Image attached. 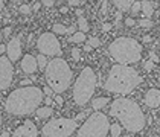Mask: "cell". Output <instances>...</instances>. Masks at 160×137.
Wrapping results in <instances>:
<instances>
[{
	"instance_id": "1",
	"label": "cell",
	"mask_w": 160,
	"mask_h": 137,
	"mask_svg": "<svg viewBox=\"0 0 160 137\" xmlns=\"http://www.w3.org/2000/svg\"><path fill=\"white\" fill-rule=\"evenodd\" d=\"M110 116L116 117L130 133H140L145 126V114L139 107V104L123 96L111 102Z\"/></svg>"
},
{
	"instance_id": "2",
	"label": "cell",
	"mask_w": 160,
	"mask_h": 137,
	"mask_svg": "<svg viewBox=\"0 0 160 137\" xmlns=\"http://www.w3.org/2000/svg\"><path fill=\"white\" fill-rule=\"evenodd\" d=\"M43 90L37 86H26L14 90L5 102L6 111L12 116H28L37 110L43 100Z\"/></svg>"
},
{
	"instance_id": "3",
	"label": "cell",
	"mask_w": 160,
	"mask_h": 137,
	"mask_svg": "<svg viewBox=\"0 0 160 137\" xmlns=\"http://www.w3.org/2000/svg\"><path fill=\"white\" fill-rule=\"evenodd\" d=\"M140 82H142V76L133 67L123 64H114L108 72L104 87L110 93H118L123 96L131 93Z\"/></svg>"
},
{
	"instance_id": "4",
	"label": "cell",
	"mask_w": 160,
	"mask_h": 137,
	"mask_svg": "<svg viewBox=\"0 0 160 137\" xmlns=\"http://www.w3.org/2000/svg\"><path fill=\"white\" fill-rule=\"evenodd\" d=\"M108 53L118 64H134L142 58V44L130 37H119L113 40L108 46Z\"/></svg>"
},
{
	"instance_id": "5",
	"label": "cell",
	"mask_w": 160,
	"mask_h": 137,
	"mask_svg": "<svg viewBox=\"0 0 160 137\" xmlns=\"http://www.w3.org/2000/svg\"><path fill=\"white\" fill-rule=\"evenodd\" d=\"M46 81L53 93L61 95L67 88L70 87L72 82V69L69 67V64L62 58H53L48 62L46 66Z\"/></svg>"
},
{
	"instance_id": "6",
	"label": "cell",
	"mask_w": 160,
	"mask_h": 137,
	"mask_svg": "<svg viewBox=\"0 0 160 137\" xmlns=\"http://www.w3.org/2000/svg\"><path fill=\"white\" fill-rule=\"evenodd\" d=\"M96 88V73L92 67H84L73 84V100L76 105L84 107L92 99Z\"/></svg>"
},
{
	"instance_id": "7",
	"label": "cell",
	"mask_w": 160,
	"mask_h": 137,
	"mask_svg": "<svg viewBox=\"0 0 160 137\" xmlns=\"http://www.w3.org/2000/svg\"><path fill=\"white\" fill-rule=\"evenodd\" d=\"M110 133V122L105 114L95 111L78 128V137H107Z\"/></svg>"
},
{
	"instance_id": "8",
	"label": "cell",
	"mask_w": 160,
	"mask_h": 137,
	"mask_svg": "<svg viewBox=\"0 0 160 137\" xmlns=\"http://www.w3.org/2000/svg\"><path fill=\"white\" fill-rule=\"evenodd\" d=\"M78 130V122L69 117H58L52 119L43 126L41 133L44 137H69Z\"/></svg>"
},
{
	"instance_id": "9",
	"label": "cell",
	"mask_w": 160,
	"mask_h": 137,
	"mask_svg": "<svg viewBox=\"0 0 160 137\" xmlns=\"http://www.w3.org/2000/svg\"><path fill=\"white\" fill-rule=\"evenodd\" d=\"M37 47L41 52V55H49V56H60L62 53L61 46L58 38L55 37L53 32H44L37 40Z\"/></svg>"
},
{
	"instance_id": "10",
	"label": "cell",
	"mask_w": 160,
	"mask_h": 137,
	"mask_svg": "<svg viewBox=\"0 0 160 137\" xmlns=\"http://www.w3.org/2000/svg\"><path fill=\"white\" fill-rule=\"evenodd\" d=\"M14 76L12 62L9 61L8 56H0V88L6 90L11 86Z\"/></svg>"
},
{
	"instance_id": "11",
	"label": "cell",
	"mask_w": 160,
	"mask_h": 137,
	"mask_svg": "<svg viewBox=\"0 0 160 137\" xmlns=\"http://www.w3.org/2000/svg\"><path fill=\"white\" fill-rule=\"evenodd\" d=\"M6 56L11 62H15L22 56V41L20 37H12L6 44Z\"/></svg>"
},
{
	"instance_id": "12",
	"label": "cell",
	"mask_w": 160,
	"mask_h": 137,
	"mask_svg": "<svg viewBox=\"0 0 160 137\" xmlns=\"http://www.w3.org/2000/svg\"><path fill=\"white\" fill-rule=\"evenodd\" d=\"M37 125L32 120H25V124H22L15 131L12 133V137H37Z\"/></svg>"
},
{
	"instance_id": "13",
	"label": "cell",
	"mask_w": 160,
	"mask_h": 137,
	"mask_svg": "<svg viewBox=\"0 0 160 137\" xmlns=\"http://www.w3.org/2000/svg\"><path fill=\"white\" fill-rule=\"evenodd\" d=\"M38 69V64H37V58L34 56V55H31V53H28L23 56V60H22V70L28 73V75H31V73H34V72H37Z\"/></svg>"
},
{
	"instance_id": "14",
	"label": "cell",
	"mask_w": 160,
	"mask_h": 137,
	"mask_svg": "<svg viewBox=\"0 0 160 137\" xmlns=\"http://www.w3.org/2000/svg\"><path fill=\"white\" fill-rule=\"evenodd\" d=\"M143 99L149 108H157L160 105V90L159 88H149Z\"/></svg>"
},
{
	"instance_id": "15",
	"label": "cell",
	"mask_w": 160,
	"mask_h": 137,
	"mask_svg": "<svg viewBox=\"0 0 160 137\" xmlns=\"http://www.w3.org/2000/svg\"><path fill=\"white\" fill-rule=\"evenodd\" d=\"M140 9L143 11V14H145V17H147V18H151V17H152V14H154V6H152V3H151L149 0H143V2H140Z\"/></svg>"
},
{
	"instance_id": "16",
	"label": "cell",
	"mask_w": 160,
	"mask_h": 137,
	"mask_svg": "<svg viewBox=\"0 0 160 137\" xmlns=\"http://www.w3.org/2000/svg\"><path fill=\"white\" fill-rule=\"evenodd\" d=\"M134 2H136V0H113L114 6H116L119 11H122V12H123V11H128Z\"/></svg>"
},
{
	"instance_id": "17",
	"label": "cell",
	"mask_w": 160,
	"mask_h": 137,
	"mask_svg": "<svg viewBox=\"0 0 160 137\" xmlns=\"http://www.w3.org/2000/svg\"><path fill=\"white\" fill-rule=\"evenodd\" d=\"M35 111H37V116L40 119H48V117H50V116L53 114L52 107H40V108H37Z\"/></svg>"
},
{
	"instance_id": "18",
	"label": "cell",
	"mask_w": 160,
	"mask_h": 137,
	"mask_svg": "<svg viewBox=\"0 0 160 137\" xmlns=\"http://www.w3.org/2000/svg\"><path fill=\"white\" fill-rule=\"evenodd\" d=\"M107 104H108V98H96V99H93V102H92V108L95 111H98L101 108H104Z\"/></svg>"
},
{
	"instance_id": "19",
	"label": "cell",
	"mask_w": 160,
	"mask_h": 137,
	"mask_svg": "<svg viewBox=\"0 0 160 137\" xmlns=\"http://www.w3.org/2000/svg\"><path fill=\"white\" fill-rule=\"evenodd\" d=\"M52 32L53 34H60V35H64V34H69V27H66L61 23H55L52 26Z\"/></svg>"
},
{
	"instance_id": "20",
	"label": "cell",
	"mask_w": 160,
	"mask_h": 137,
	"mask_svg": "<svg viewBox=\"0 0 160 137\" xmlns=\"http://www.w3.org/2000/svg\"><path fill=\"white\" fill-rule=\"evenodd\" d=\"M84 40H86V34H84V32H81V31L72 34V37L69 38V41H70V43H82Z\"/></svg>"
},
{
	"instance_id": "21",
	"label": "cell",
	"mask_w": 160,
	"mask_h": 137,
	"mask_svg": "<svg viewBox=\"0 0 160 137\" xmlns=\"http://www.w3.org/2000/svg\"><path fill=\"white\" fill-rule=\"evenodd\" d=\"M122 133V126L119 124H111L110 125V134L111 137H119Z\"/></svg>"
},
{
	"instance_id": "22",
	"label": "cell",
	"mask_w": 160,
	"mask_h": 137,
	"mask_svg": "<svg viewBox=\"0 0 160 137\" xmlns=\"http://www.w3.org/2000/svg\"><path fill=\"white\" fill-rule=\"evenodd\" d=\"M37 64H38V69H41V70H44L46 69V66H48V58L44 56V55H37Z\"/></svg>"
},
{
	"instance_id": "23",
	"label": "cell",
	"mask_w": 160,
	"mask_h": 137,
	"mask_svg": "<svg viewBox=\"0 0 160 137\" xmlns=\"http://www.w3.org/2000/svg\"><path fill=\"white\" fill-rule=\"evenodd\" d=\"M78 27H79L81 32H88V23H87V20L84 17H79L78 18Z\"/></svg>"
},
{
	"instance_id": "24",
	"label": "cell",
	"mask_w": 160,
	"mask_h": 137,
	"mask_svg": "<svg viewBox=\"0 0 160 137\" xmlns=\"http://www.w3.org/2000/svg\"><path fill=\"white\" fill-rule=\"evenodd\" d=\"M87 44H90L92 47H99L101 46V40L98 37H90L87 40Z\"/></svg>"
},
{
	"instance_id": "25",
	"label": "cell",
	"mask_w": 160,
	"mask_h": 137,
	"mask_svg": "<svg viewBox=\"0 0 160 137\" xmlns=\"http://www.w3.org/2000/svg\"><path fill=\"white\" fill-rule=\"evenodd\" d=\"M139 26H142V27H152V22L149 18H142V20H139Z\"/></svg>"
},
{
	"instance_id": "26",
	"label": "cell",
	"mask_w": 160,
	"mask_h": 137,
	"mask_svg": "<svg viewBox=\"0 0 160 137\" xmlns=\"http://www.w3.org/2000/svg\"><path fill=\"white\" fill-rule=\"evenodd\" d=\"M79 55H81V50L73 47V49H72V58H73L75 61H79V58H81Z\"/></svg>"
},
{
	"instance_id": "27",
	"label": "cell",
	"mask_w": 160,
	"mask_h": 137,
	"mask_svg": "<svg viewBox=\"0 0 160 137\" xmlns=\"http://www.w3.org/2000/svg\"><path fill=\"white\" fill-rule=\"evenodd\" d=\"M143 69H145L147 72H151V70L154 69V62L151 61V60H148V61H145V64H143Z\"/></svg>"
},
{
	"instance_id": "28",
	"label": "cell",
	"mask_w": 160,
	"mask_h": 137,
	"mask_svg": "<svg viewBox=\"0 0 160 137\" xmlns=\"http://www.w3.org/2000/svg\"><path fill=\"white\" fill-rule=\"evenodd\" d=\"M18 11L22 14H29L31 12V5H22V6L18 8Z\"/></svg>"
},
{
	"instance_id": "29",
	"label": "cell",
	"mask_w": 160,
	"mask_h": 137,
	"mask_svg": "<svg viewBox=\"0 0 160 137\" xmlns=\"http://www.w3.org/2000/svg\"><path fill=\"white\" fill-rule=\"evenodd\" d=\"M130 9H131V12H134V14L139 12V11H140V2H134V3L131 5Z\"/></svg>"
},
{
	"instance_id": "30",
	"label": "cell",
	"mask_w": 160,
	"mask_h": 137,
	"mask_svg": "<svg viewBox=\"0 0 160 137\" xmlns=\"http://www.w3.org/2000/svg\"><path fill=\"white\" fill-rule=\"evenodd\" d=\"M53 102H55V104H58V105H62V104H64V99H62L61 95H55V98H53Z\"/></svg>"
},
{
	"instance_id": "31",
	"label": "cell",
	"mask_w": 160,
	"mask_h": 137,
	"mask_svg": "<svg viewBox=\"0 0 160 137\" xmlns=\"http://www.w3.org/2000/svg\"><path fill=\"white\" fill-rule=\"evenodd\" d=\"M107 0H102V8H101V14L102 15H107Z\"/></svg>"
},
{
	"instance_id": "32",
	"label": "cell",
	"mask_w": 160,
	"mask_h": 137,
	"mask_svg": "<svg viewBox=\"0 0 160 137\" xmlns=\"http://www.w3.org/2000/svg\"><path fill=\"white\" fill-rule=\"evenodd\" d=\"M53 3H55V0H43V2H41V5H44L46 8H52Z\"/></svg>"
},
{
	"instance_id": "33",
	"label": "cell",
	"mask_w": 160,
	"mask_h": 137,
	"mask_svg": "<svg viewBox=\"0 0 160 137\" xmlns=\"http://www.w3.org/2000/svg\"><path fill=\"white\" fill-rule=\"evenodd\" d=\"M125 25L128 26V27H133V26L136 25V22L131 18V17H128V18H125Z\"/></svg>"
},
{
	"instance_id": "34",
	"label": "cell",
	"mask_w": 160,
	"mask_h": 137,
	"mask_svg": "<svg viewBox=\"0 0 160 137\" xmlns=\"http://www.w3.org/2000/svg\"><path fill=\"white\" fill-rule=\"evenodd\" d=\"M149 60H151L152 62H157L159 61V56H157L154 52H149Z\"/></svg>"
},
{
	"instance_id": "35",
	"label": "cell",
	"mask_w": 160,
	"mask_h": 137,
	"mask_svg": "<svg viewBox=\"0 0 160 137\" xmlns=\"http://www.w3.org/2000/svg\"><path fill=\"white\" fill-rule=\"evenodd\" d=\"M43 93H46L48 96H50V95H53V90L49 87V86H46V87L43 88Z\"/></svg>"
},
{
	"instance_id": "36",
	"label": "cell",
	"mask_w": 160,
	"mask_h": 137,
	"mask_svg": "<svg viewBox=\"0 0 160 137\" xmlns=\"http://www.w3.org/2000/svg\"><path fill=\"white\" fill-rule=\"evenodd\" d=\"M40 8H41V3H40V2H37V3H34V5L31 6V9H34V11H38Z\"/></svg>"
},
{
	"instance_id": "37",
	"label": "cell",
	"mask_w": 160,
	"mask_h": 137,
	"mask_svg": "<svg viewBox=\"0 0 160 137\" xmlns=\"http://www.w3.org/2000/svg\"><path fill=\"white\" fill-rule=\"evenodd\" d=\"M110 29H111V25H108V23H104V25H102V31H104V32H108Z\"/></svg>"
},
{
	"instance_id": "38",
	"label": "cell",
	"mask_w": 160,
	"mask_h": 137,
	"mask_svg": "<svg viewBox=\"0 0 160 137\" xmlns=\"http://www.w3.org/2000/svg\"><path fill=\"white\" fill-rule=\"evenodd\" d=\"M9 34H11V27L8 26V27L3 29V35H5V37H9Z\"/></svg>"
},
{
	"instance_id": "39",
	"label": "cell",
	"mask_w": 160,
	"mask_h": 137,
	"mask_svg": "<svg viewBox=\"0 0 160 137\" xmlns=\"http://www.w3.org/2000/svg\"><path fill=\"white\" fill-rule=\"evenodd\" d=\"M67 2H69L70 6H78L79 5V0H67Z\"/></svg>"
},
{
	"instance_id": "40",
	"label": "cell",
	"mask_w": 160,
	"mask_h": 137,
	"mask_svg": "<svg viewBox=\"0 0 160 137\" xmlns=\"http://www.w3.org/2000/svg\"><path fill=\"white\" fill-rule=\"evenodd\" d=\"M84 116H86L84 113H79V114L76 116V119H75V120H76V122H78V120H82V119H84Z\"/></svg>"
},
{
	"instance_id": "41",
	"label": "cell",
	"mask_w": 160,
	"mask_h": 137,
	"mask_svg": "<svg viewBox=\"0 0 160 137\" xmlns=\"http://www.w3.org/2000/svg\"><path fill=\"white\" fill-rule=\"evenodd\" d=\"M26 86H31V79H25V81H22V87H26Z\"/></svg>"
},
{
	"instance_id": "42",
	"label": "cell",
	"mask_w": 160,
	"mask_h": 137,
	"mask_svg": "<svg viewBox=\"0 0 160 137\" xmlns=\"http://www.w3.org/2000/svg\"><path fill=\"white\" fill-rule=\"evenodd\" d=\"M53 104H55V102H53V99H50V98H48V99H46V105H49V107H52Z\"/></svg>"
},
{
	"instance_id": "43",
	"label": "cell",
	"mask_w": 160,
	"mask_h": 137,
	"mask_svg": "<svg viewBox=\"0 0 160 137\" xmlns=\"http://www.w3.org/2000/svg\"><path fill=\"white\" fill-rule=\"evenodd\" d=\"M92 49H93V47H92L90 44H87V43H86V44H84V50H86V52H90V50H92Z\"/></svg>"
},
{
	"instance_id": "44",
	"label": "cell",
	"mask_w": 160,
	"mask_h": 137,
	"mask_svg": "<svg viewBox=\"0 0 160 137\" xmlns=\"http://www.w3.org/2000/svg\"><path fill=\"white\" fill-rule=\"evenodd\" d=\"M121 17H122V11H118V12H116V20L119 22V20H121Z\"/></svg>"
},
{
	"instance_id": "45",
	"label": "cell",
	"mask_w": 160,
	"mask_h": 137,
	"mask_svg": "<svg viewBox=\"0 0 160 137\" xmlns=\"http://www.w3.org/2000/svg\"><path fill=\"white\" fill-rule=\"evenodd\" d=\"M143 41H145V43H149V41H151V37H149V35H145V37H143Z\"/></svg>"
},
{
	"instance_id": "46",
	"label": "cell",
	"mask_w": 160,
	"mask_h": 137,
	"mask_svg": "<svg viewBox=\"0 0 160 137\" xmlns=\"http://www.w3.org/2000/svg\"><path fill=\"white\" fill-rule=\"evenodd\" d=\"M0 52H6V46H3V44H0Z\"/></svg>"
},
{
	"instance_id": "47",
	"label": "cell",
	"mask_w": 160,
	"mask_h": 137,
	"mask_svg": "<svg viewBox=\"0 0 160 137\" xmlns=\"http://www.w3.org/2000/svg\"><path fill=\"white\" fill-rule=\"evenodd\" d=\"M76 14H78L79 17H82V9H76Z\"/></svg>"
},
{
	"instance_id": "48",
	"label": "cell",
	"mask_w": 160,
	"mask_h": 137,
	"mask_svg": "<svg viewBox=\"0 0 160 137\" xmlns=\"http://www.w3.org/2000/svg\"><path fill=\"white\" fill-rule=\"evenodd\" d=\"M67 11H69V8H61V12H62V14H66Z\"/></svg>"
},
{
	"instance_id": "49",
	"label": "cell",
	"mask_w": 160,
	"mask_h": 137,
	"mask_svg": "<svg viewBox=\"0 0 160 137\" xmlns=\"http://www.w3.org/2000/svg\"><path fill=\"white\" fill-rule=\"evenodd\" d=\"M2 137H9V133H6V131H5V133L2 134Z\"/></svg>"
},
{
	"instance_id": "50",
	"label": "cell",
	"mask_w": 160,
	"mask_h": 137,
	"mask_svg": "<svg viewBox=\"0 0 160 137\" xmlns=\"http://www.w3.org/2000/svg\"><path fill=\"white\" fill-rule=\"evenodd\" d=\"M2 9H3V0H0V12H2Z\"/></svg>"
},
{
	"instance_id": "51",
	"label": "cell",
	"mask_w": 160,
	"mask_h": 137,
	"mask_svg": "<svg viewBox=\"0 0 160 137\" xmlns=\"http://www.w3.org/2000/svg\"><path fill=\"white\" fill-rule=\"evenodd\" d=\"M0 125H2V116H0Z\"/></svg>"
},
{
	"instance_id": "52",
	"label": "cell",
	"mask_w": 160,
	"mask_h": 137,
	"mask_svg": "<svg viewBox=\"0 0 160 137\" xmlns=\"http://www.w3.org/2000/svg\"><path fill=\"white\" fill-rule=\"evenodd\" d=\"M12 2H22V0H12Z\"/></svg>"
},
{
	"instance_id": "53",
	"label": "cell",
	"mask_w": 160,
	"mask_h": 137,
	"mask_svg": "<svg viewBox=\"0 0 160 137\" xmlns=\"http://www.w3.org/2000/svg\"><path fill=\"white\" fill-rule=\"evenodd\" d=\"M60 2H61V0H60Z\"/></svg>"
}]
</instances>
